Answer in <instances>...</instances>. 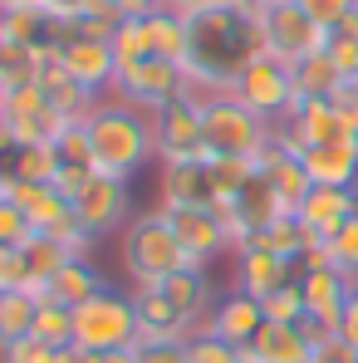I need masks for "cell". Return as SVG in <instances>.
<instances>
[{
  "label": "cell",
  "mask_w": 358,
  "mask_h": 363,
  "mask_svg": "<svg viewBox=\"0 0 358 363\" xmlns=\"http://www.w3.org/2000/svg\"><path fill=\"white\" fill-rule=\"evenodd\" d=\"M265 55L260 15L240 5H211L201 15H186V99L206 104L211 94H226L240 69Z\"/></svg>",
  "instance_id": "1"
},
{
  "label": "cell",
  "mask_w": 358,
  "mask_h": 363,
  "mask_svg": "<svg viewBox=\"0 0 358 363\" xmlns=\"http://www.w3.org/2000/svg\"><path fill=\"white\" fill-rule=\"evenodd\" d=\"M89 143H94V167L108 177H133L142 172L157 152H152V118L133 104H123L113 94H104V104L89 113Z\"/></svg>",
  "instance_id": "2"
},
{
  "label": "cell",
  "mask_w": 358,
  "mask_h": 363,
  "mask_svg": "<svg viewBox=\"0 0 358 363\" xmlns=\"http://www.w3.org/2000/svg\"><path fill=\"white\" fill-rule=\"evenodd\" d=\"M118 260H123V275L133 280V290H152L162 285L167 275L186 270V250H181L177 231L162 211H138L118 236Z\"/></svg>",
  "instance_id": "3"
},
{
  "label": "cell",
  "mask_w": 358,
  "mask_h": 363,
  "mask_svg": "<svg viewBox=\"0 0 358 363\" xmlns=\"http://www.w3.org/2000/svg\"><path fill=\"white\" fill-rule=\"evenodd\" d=\"M201 133H206V157H260L275 138V123L250 113L226 89L201 104Z\"/></svg>",
  "instance_id": "4"
},
{
  "label": "cell",
  "mask_w": 358,
  "mask_h": 363,
  "mask_svg": "<svg viewBox=\"0 0 358 363\" xmlns=\"http://www.w3.org/2000/svg\"><path fill=\"white\" fill-rule=\"evenodd\" d=\"M74 344L84 354L138 349V309H133V295L104 285L89 304H79L74 309Z\"/></svg>",
  "instance_id": "5"
},
{
  "label": "cell",
  "mask_w": 358,
  "mask_h": 363,
  "mask_svg": "<svg viewBox=\"0 0 358 363\" xmlns=\"http://www.w3.org/2000/svg\"><path fill=\"white\" fill-rule=\"evenodd\" d=\"M113 60H118V69L123 64H138V60L186 64V15L157 5L142 20H123L118 35H113Z\"/></svg>",
  "instance_id": "6"
},
{
  "label": "cell",
  "mask_w": 358,
  "mask_h": 363,
  "mask_svg": "<svg viewBox=\"0 0 358 363\" xmlns=\"http://www.w3.org/2000/svg\"><path fill=\"white\" fill-rule=\"evenodd\" d=\"M231 94H236L240 104L250 108V113H260L265 123H280L295 113L299 94H295V69L285 60H275V55H260V60H250L240 69V79L231 84Z\"/></svg>",
  "instance_id": "7"
},
{
  "label": "cell",
  "mask_w": 358,
  "mask_h": 363,
  "mask_svg": "<svg viewBox=\"0 0 358 363\" xmlns=\"http://www.w3.org/2000/svg\"><path fill=\"white\" fill-rule=\"evenodd\" d=\"M108 94L123 99V104H133V108H142V113H157V108L186 99V64H172V60L123 64Z\"/></svg>",
  "instance_id": "8"
},
{
  "label": "cell",
  "mask_w": 358,
  "mask_h": 363,
  "mask_svg": "<svg viewBox=\"0 0 358 363\" xmlns=\"http://www.w3.org/2000/svg\"><path fill=\"white\" fill-rule=\"evenodd\" d=\"M260 35H265V55H275L285 64L309 60V55H319L329 45V30H319L299 10V0H280V5L260 10Z\"/></svg>",
  "instance_id": "9"
},
{
  "label": "cell",
  "mask_w": 358,
  "mask_h": 363,
  "mask_svg": "<svg viewBox=\"0 0 358 363\" xmlns=\"http://www.w3.org/2000/svg\"><path fill=\"white\" fill-rule=\"evenodd\" d=\"M74 221L84 231H94L99 241L123 231L133 221V191H128V177H108V172H94V177L79 186L74 196Z\"/></svg>",
  "instance_id": "10"
},
{
  "label": "cell",
  "mask_w": 358,
  "mask_h": 363,
  "mask_svg": "<svg viewBox=\"0 0 358 363\" xmlns=\"http://www.w3.org/2000/svg\"><path fill=\"white\" fill-rule=\"evenodd\" d=\"M0 118H5L10 138H15L20 147H25V143H55L64 128H69V118L50 104V94H45L40 84H25V89L0 94Z\"/></svg>",
  "instance_id": "11"
},
{
  "label": "cell",
  "mask_w": 358,
  "mask_h": 363,
  "mask_svg": "<svg viewBox=\"0 0 358 363\" xmlns=\"http://www.w3.org/2000/svg\"><path fill=\"white\" fill-rule=\"evenodd\" d=\"M147 118H152V152H157V162H162V167H167V162H191V157H206L201 104L177 99V104H167V108H157V113H147Z\"/></svg>",
  "instance_id": "12"
},
{
  "label": "cell",
  "mask_w": 358,
  "mask_h": 363,
  "mask_svg": "<svg viewBox=\"0 0 358 363\" xmlns=\"http://www.w3.org/2000/svg\"><path fill=\"white\" fill-rule=\"evenodd\" d=\"M157 211L172 221V231H177V241H181L191 265L206 270L216 255L231 250V231H226V221H221L216 206H157Z\"/></svg>",
  "instance_id": "13"
},
{
  "label": "cell",
  "mask_w": 358,
  "mask_h": 363,
  "mask_svg": "<svg viewBox=\"0 0 358 363\" xmlns=\"http://www.w3.org/2000/svg\"><path fill=\"white\" fill-rule=\"evenodd\" d=\"M55 55L69 69V79H79L84 89L94 94H108L113 79H118V60H113V40H94V35H79V30H60L55 35Z\"/></svg>",
  "instance_id": "14"
},
{
  "label": "cell",
  "mask_w": 358,
  "mask_h": 363,
  "mask_svg": "<svg viewBox=\"0 0 358 363\" xmlns=\"http://www.w3.org/2000/svg\"><path fill=\"white\" fill-rule=\"evenodd\" d=\"M275 138L290 147V152H309V147H324V143H344V138H354L349 133V123L344 113L334 108V99H304L295 104V113L275 128Z\"/></svg>",
  "instance_id": "15"
},
{
  "label": "cell",
  "mask_w": 358,
  "mask_h": 363,
  "mask_svg": "<svg viewBox=\"0 0 358 363\" xmlns=\"http://www.w3.org/2000/svg\"><path fill=\"white\" fill-rule=\"evenodd\" d=\"M358 280H349L344 270L334 265H304L299 270V290H304V319L324 324V329H339V314L354 295Z\"/></svg>",
  "instance_id": "16"
},
{
  "label": "cell",
  "mask_w": 358,
  "mask_h": 363,
  "mask_svg": "<svg viewBox=\"0 0 358 363\" xmlns=\"http://www.w3.org/2000/svg\"><path fill=\"white\" fill-rule=\"evenodd\" d=\"M10 201L25 211V221H30L35 236H60L64 226L74 221V201L64 196L55 182H15Z\"/></svg>",
  "instance_id": "17"
},
{
  "label": "cell",
  "mask_w": 358,
  "mask_h": 363,
  "mask_svg": "<svg viewBox=\"0 0 358 363\" xmlns=\"http://www.w3.org/2000/svg\"><path fill=\"white\" fill-rule=\"evenodd\" d=\"M290 280H299V265L270 255L265 245H245L236 250V290L250 300H270L275 290H285Z\"/></svg>",
  "instance_id": "18"
},
{
  "label": "cell",
  "mask_w": 358,
  "mask_h": 363,
  "mask_svg": "<svg viewBox=\"0 0 358 363\" xmlns=\"http://www.w3.org/2000/svg\"><path fill=\"white\" fill-rule=\"evenodd\" d=\"M157 206H221V191H216V177H211V157L167 162Z\"/></svg>",
  "instance_id": "19"
},
{
  "label": "cell",
  "mask_w": 358,
  "mask_h": 363,
  "mask_svg": "<svg viewBox=\"0 0 358 363\" xmlns=\"http://www.w3.org/2000/svg\"><path fill=\"white\" fill-rule=\"evenodd\" d=\"M255 167H260V177L275 186V196H280L285 211H299V201L314 191V182H309V172H304V157L290 152L280 138H270V147L255 157Z\"/></svg>",
  "instance_id": "20"
},
{
  "label": "cell",
  "mask_w": 358,
  "mask_h": 363,
  "mask_svg": "<svg viewBox=\"0 0 358 363\" xmlns=\"http://www.w3.org/2000/svg\"><path fill=\"white\" fill-rule=\"evenodd\" d=\"M133 309H138V344H186L191 329L177 314V304L162 295V285L152 290H133Z\"/></svg>",
  "instance_id": "21"
},
{
  "label": "cell",
  "mask_w": 358,
  "mask_h": 363,
  "mask_svg": "<svg viewBox=\"0 0 358 363\" xmlns=\"http://www.w3.org/2000/svg\"><path fill=\"white\" fill-rule=\"evenodd\" d=\"M295 216L314 241H329L349 216H358V191H349V186H314V191L299 201Z\"/></svg>",
  "instance_id": "22"
},
{
  "label": "cell",
  "mask_w": 358,
  "mask_h": 363,
  "mask_svg": "<svg viewBox=\"0 0 358 363\" xmlns=\"http://www.w3.org/2000/svg\"><path fill=\"white\" fill-rule=\"evenodd\" d=\"M260 324H265V309H260V300H250V295H240V290H231V295H221L216 300V309H211V319H206V334H216V339H226L231 349H250V339L260 334Z\"/></svg>",
  "instance_id": "23"
},
{
  "label": "cell",
  "mask_w": 358,
  "mask_h": 363,
  "mask_svg": "<svg viewBox=\"0 0 358 363\" xmlns=\"http://www.w3.org/2000/svg\"><path fill=\"white\" fill-rule=\"evenodd\" d=\"M162 295L177 304V314L186 319V329H191V334H201V329H206V319H211V309H216L211 275H206L201 265H186V270H177V275H167V280H162Z\"/></svg>",
  "instance_id": "24"
},
{
  "label": "cell",
  "mask_w": 358,
  "mask_h": 363,
  "mask_svg": "<svg viewBox=\"0 0 358 363\" xmlns=\"http://www.w3.org/2000/svg\"><path fill=\"white\" fill-rule=\"evenodd\" d=\"M245 354L255 363H314V339H309L304 324H275V319H265Z\"/></svg>",
  "instance_id": "25"
},
{
  "label": "cell",
  "mask_w": 358,
  "mask_h": 363,
  "mask_svg": "<svg viewBox=\"0 0 358 363\" xmlns=\"http://www.w3.org/2000/svg\"><path fill=\"white\" fill-rule=\"evenodd\" d=\"M304 172H309L314 186H349V191H358V138L309 147L304 152Z\"/></svg>",
  "instance_id": "26"
},
{
  "label": "cell",
  "mask_w": 358,
  "mask_h": 363,
  "mask_svg": "<svg viewBox=\"0 0 358 363\" xmlns=\"http://www.w3.org/2000/svg\"><path fill=\"white\" fill-rule=\"evenodd\" d=\"M40 89L50 94V104H55L69 123H89V113L104 104V94H94V89H84L79 79H69V69L60 64L55 50H50V64H45V74H40Z\"/></svg>",
  "instance_id": "27"
},
{
  "label": "cell",
  "mask_w": 358,
  "mask_h": 363,
  "mask_svg": "<svg viewBox=\"0 0 358 363\" xmlns=\"http://www.w3.org/2000/svg\"><path fill=\"white\" fill-rule=\"evenodd\" d=\"M50 45H0V94L10 89H25V84H40L45 64H50Z\"/></svg>",
  "instance_id": "28"
},
{
  "label": "cell",
  "mask_w": 358,
  "mask_h": 363,
  "mask_svg": "<svg viewBox=\"0 0 358 363\" xmlns=\"http://www.w3.org/2000/svg\"><path fill=\"white\" fill-rule=\"evenodd\" d=\"M20 250H25V275H30V290H35V295H45V290H50V280H55L64 265L74 260V255H69V245H64L60 236H30Z\"/></svg>",
  "instance_id": "29"
},
{
  "label": "cell",
  "mask_w": 358,
  "mask_h": 363,
  "mask_svg": "<svg viewBox=\"0 0 358 363\" xmlns=\"http://www.w3.org/2000/svg\"><path fill=\"white\" fill-rule=\"evenodd\" d=\"M104 285H108V280L94 270V260H69L60 275L50 280V290H45V295H50V300H60V304H69V309H79V304L94 300Z\"/></svg>",
  "instance_id": "30"
},
{
  "label": "cell",
  "mask_w": 358,
  "mask_h": 363,
  "mask_svg": "<svg viewBox=\"0 0 358 363\" xmlns=\"http://www.w3.org/2000/svg\"><path fill=\"white\" fill-rule=\"evenodd\" d=\"M250 245H265L270 255H280V260L299 265V260L309 255V245H319V241H314V236L299 226L295 211H285V216H275V221H270V226H265V231H260V236H255Z\"/></svg>",
  "instance_id": "31"
},
{
  "label": "cell",
  "mask_w": 358,
  "mask_h": 363,
  "mask_svg": "<svg viewBox=\"0 0 358 363\" xmlns=\"http://www.w3.org/2000/svg\"><path fill=\"white\" fill-rule=\"evenodd\" d=\"M290 69H295L299 104H304V99H334V94H339V84H344V69L329 60V50H319V55H309V60L290 64Z\"/></svg>",
  "instance_id": "32"
},
{
  "label": "cell",
  "mask_w": 358,
  "mask_h": 363,
  "mask_svg": "<svg viewBox=\"0 0 358 363\" xmlns=\"http://www.w3.org/2000/svg\"><path fill=\"white\" fill-rule=\"evenodd\" d=\"M0 167L10 172V182H55L60 177V152H55V143H25Z\"/></svg>",
  "instance_id": "33"
},
{
  "label": "cell",
  "mask_w": 358,
  "mask_h": 363,
  "mask_svg": "<svg viewBox=\"0 0 358 363\" xmlns=\"http://www.w3.org/2000/svg\"><path fill=\"white\" fill-rule=\"evenodd\" d=\"M35 314H40V295L30 290H0V349L15 339L35 334Z\"/></svg>",
  "instance_id": "34"
},
{
  "label": "cell",
  "mask_w": 358,
  "mask_h": 363,
  "mask_svg": "<svg viewBox=\"0 0 358 363\" xmlns=\"http://www.w3.org/2000/svg\"><path fill=\"white\" fill-rule=\"evenodd\" d=\"M55 25L40 5L30 10H0V45H50Z\"/></svg>",
  "instance_id": "35"
},
{
  "label": "cell",
  "mask_w": 358,
  "mask_h": 363,
  "mask_svg": "<svg viewBox=\"0 0 358 363\" xmlns=\"http://www.w3.org/2000/svg\"><path fill=\"white\" fill-rule=\"evenodd\" d=\"M35 339L55 344V349H69L74 344V309L50 295H40V314H35Z\"/></svg>",
  "instance_id": "36"
},
{
  "label": "cell",
  "mask_w": 358,
  "mask_h": 363,
  "mask_svg": "<svg viewBox=\"0 0 358 363\" xmlns=\"http://www.w3.org/2000/svg\"><path fill=\"white\" fill-rule=\"evenodd\" d=\"M55 152H60V167L74 172H99L94 167V143H89V128L84 123H69L60 138H55Z\"/></svg>",
  "instance_id": "37"
},
{
  "label": "cell",
  "mask_w": 358,
  "mask_h": 363,
  "mask_svg": "<svg viewBox=\"0 0 358 363\" xmlns=\"http://www.w3.org/2000/svg\"><path fill=\"white\" fill-rule=\"evenodd\" d=\"M211 177H216V191H221V206L240 196L250 177H255V157H211Z\"/></svg>",
  "instance_id": "38"
},
{
  "label": "cell",
  "mask_w": 358,
  "mask_h": 363,
  "mask_svg": "<svg viewBox=\"0 0 358 363\" xmlns=\"http://www.w3.org/2000/svg\"><path fill=\"white\" fill-rule=\"evenodd\" d=\"M324 255H329L334 270H344L349 280H358V216H349V221L324 241Z\"/></svg>",
  "instance_id": "39"
},
{
  "label": "cell",
  "mask_w": 358,
  "mask_h": 363,
  "mask_svg": "<svg viewBox=\"0 0 358 363\" xmlns=\"http://www.w3.org/2000/svg\"><path fill=\"white\" fill-rule=\"evenodd\" d=\"M265 309V319H275V324H299L304 319V290H299V280H290L285 290H275L270 300H260Z\"/></svg>",
  "instance_id": "40"
},
{
  "label": "cell",
  "mask_w": 358,
  "mask_h": 363,
  "mask_svg": "<svg viewBox=\"0 0 358 363\" xmlns=\"http://www.w3.org/2000/svg\"><path fill=\"white\" fill-rule=\"evenodd\" d=\"M186 363H240V349H231L226 339L201 329V334L186 339Z\"/></svg>",
  "instance_id": "41"
},
{
  "label": "cell",
  "mask_w": 358,
  "mask_h": 363,
  "mask_svg": "<svg viewBox=\"0 0 358 363\" xmlns=\"http://www.w3.org/2000/svg\"><path fill=\"white\" fill-rule=\"evenodd\" d=\"M299 10H304L319 30H339V25L358 10V0H299Z\"/></svg>",
  "instance_id": "42"
},
{
  "label": "cell",
  "mask_w": 358,
  "mask_h": 363,
  "mask_svg": "<svg viewBox=\"0 0 358 363\" xmlns=\"http://www.w3.org/2000/svg\"><path fill=\"white\" fill-rule=\"evenodd\" d=\"M0 363H60V349L30 334V339H15V344H5V349H0Z\"/></svg>",
  "instance_id": "43"
},
{
  "label": "cell",
  "mask_w": 358,
  "mask_h": 363,
  "mask_svg": "<svg viewBox=\"0 0 358 363\" xmlns=\"http://www.w3.org/2000/svg\"><path fill=\"white\" fill-rule=\"evenodd\" d=\"M0 290H30L25 250H20V245H0ZM30 295H35V290H30Z\"/></svg>",
  "instance_id": "44"
},
{
  "label": "cell",
  "mask_w": 358,
  "mask_h": 363,
  "mask_svg": "<svg viewBox=\"0 0 358 363\" xmlns=\"http://www.w3.org/2000/svg\"><path fill=\"white\" fill-rule=\"evenodd\" d=\"M30 236H35V231H30L25 211H20V206L5 196V201H0V245H25Z\"/></svg>",
  "instance_id": "45"
},
{
  "label": "cell",
  "mask_w": 358,
  "mask_h": 363,
  "mask_svg": "<svg viewBox=\"0 0 358 363\" xmlns=\"http://www.w3.org/2000/svg\"><path fill=\"white\" fill-rule=\"evenodd\" d=\"M89 5H94V0H40V10L50 15L55 35H60V30H74V25H79V15H84Z\"/></svg>",
  "instance_id": "46"
},
{
  "label": "cell",
  "mask_w": 358,
  "mask_h": 363,
  "mask_svg": "<svg viewBox=\"0 0 358 363\" xmlns=\"http://www.w3.org/2000/svg\"><path fill=\"white\" fill-rule=\"evenodd\" d=\"M314 363H358V354L339 339V329H329L314 339Z\"/></svg>",
  "instance_id": "47"
},
{
  "label": "cell",
  "mask_w": 358,
  "mask_h": 363,
  "mask_svg": "<svg viewBox=\"0 0 358 363\" xmlns=\"http://www.w3.org/2000/svg\"><path fill=\"white\" fill-rule=\"evenodd\" d=\"M334 108L344 113L349 133L358 138V79H344V84H339V94H334Z\"/></svg>",
  "instance_id": "48"
},
{
  "label": "cell",
  "mask_w": 358,
  "mask_h": 363,
  "mask_svg": "<svg viewBox=\"0 0 358 363\" xmlns=\"http://www.w3.org/2000/svg\"><path fill=\"white\" fill-rule=\"evenodd\" d=\"M138 363H186V344H138Z\"/></svg>",
  "instance_id": "49"
},
{
  "label": "cell",
  "mask_w": 358,
  "mask_h": 363,
  "mask_svg": "<svg viewBox=\"0 0 358 363\" xmlns=\"http://www.w3.org/2000/svg\"><path fill=\"white\" fill-rule=\"evenodd\" d=\"M339 339L358 354V285H354V295H349V304H344V314H339Z\"/></svg>",
  "instance_id": "50"
},
{
  "label": "cell",
  "mask_w": 358,
  "mask_h": 363,
  "mask_svg": "<svg viewBox=\"0 0 358 363\" xmlns=\"http://www.w3.org/2000/svg\"><path fill=\"white\" fill-rule=\"evenodd\" d=\"M108 5L118 10L123 20H142V15H152V10H157L162 0H108Z\"/></svg>",
  "instance_id": "51"
},
{
  "label": "cell",
  "mask_w": 358,
  "mask_h": 363,
  "mask_svg": "<svg viewBox=\"0 0 358 363\" xmlns=\"http://www.w3.org/2000/svg\"><path fill=\"white\" fill-rule=\"evenodd\" d=\"M167 10H177V15H201V10H211V5H226V0H162Z\"/></svg>",
  "instance_id": "52"
},
{
  "label": "cell",
  "mask_w": 358,
  "mask_h": 363,
  "mask_svg": "<svg viewBox=\"0 0 358 363\" xmlns=\"http://www.w3.org/2000/svg\"><path fill=\"white\" fill-rule=\"evenodd\" d=\"M84 363H138V349H113V354H89Z\"/></svg>",
  "instance_id": "53"
},
{
  "label": "cell",
  "mask_w": 358,
  "mask_h": 363,
  "mask_svg": "<svg viewBox=\"0 0 358 363\" xmlns=\"http://www.w3.org/2000/svg\"><path fill=\"white\" fill-rule=\"evenodd\" d=\"M240 10H250V15H260V10H270V5H280V0H231Z\"/></svg>",
  "instance_id": "54"
},
{
  "label": "cell",
  "mask_w": 358,
  "mask_h": 363,
  "mask_svg": "<svg viewBox=\"0 0 358 363\" xmlns=\"http://www.w3.org/2000/svg\"><path fill=\"white\" fill-rule=\"evenodd\" d=\"M30 5H40V0H0V10H30Z\"/></svg>",
  "instance_id": "55"
},
{
  "label": "cell",
  "mask_w": 358,
  "mask_h": 363,
  "mask_svg": "<svg viewBox=\"0 0 358 363\" xmlns=\"http://www.w3.org/2000/svg\"><path fill=\"white\" fill-rule=\"evenodd\" d=\"M240 363H255V359H250V354H240Z\"/></svg>",
  "instance_id": "56"
},
{
  "label": "cell",
  "mask_w": 358,
  "mask_h": 363,
  "mask_svg": "<svg viewBox=\"0 0 358 363\" xmlns=\"http://www.w3.org/2000/svg\"><path fill=\"white\" fill-rule=\"evenodd\" d=\"M354 79H358V74H354Z\"/></svg>",
  "instance_id": "57"
}]
</instances>
